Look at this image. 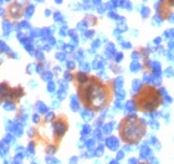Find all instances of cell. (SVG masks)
Here are the masks:
<instances>
[{"label":"cell","instance_id":"obj_1","mask_svg":"<svg viewBox=\"0 0 174 164\" xmlns=\"http://www.w3.org/2000/svg\"><path fill=\"white\" fill-rule=\"evenodd\" d=\"M77 96L82 106L91 112H99L108 107L113 99L112 82H103L93 75L78 72L76 75Z\"/></svg>","mask_w":174,"mask_h":164},{"label":"cell","instance_id":"obj_2","mask_svg":"<svg viewBox=\"0 0 174 164\" xmlns=\"http://www.w3.org/2000/svg\"><path fill=\"white\" fill-rule=\"evenodd\" d=\"M119 137L127 144H136L144 137L147 131L146 122L132 114L124 117L119 123Z\"/></svg>","mask_w":174,"mask_h":164},{"label":"cell","instance_id":"obj_3","mask_svg":"<svg viewBox=\"0 0 174 164\" xmlns=\"http://www.w3.org/2000/svg\"><path fill=\"white\" fill-rule=\"evenodd\" d=\"M162 94L160 91L154 86L144 84L138 89L137 94L133 98L134 108L141 112H152L158 109L162 104Z\"/></svg>","mask_w":174,"mask_h":164},{"label":"cell","instance_id":"obj_4","mask_svg":"<svg viewBox=\"0 0 174 164\" xmlns=\"http://www.w3.org/2000/svg\"><path fill=\"white\" fill-rule=\"evenodd\" d=\"M52 122V133H54V139L56 143L62 139V137L65 136V133L68 129V122L67 118L61 114V116H55V118L51 121Z\"/></svg>","mask_w":174,"mask_h":164},{"label":"cell","instance_id":"obj_5","mask_svg":"<svg viewBox=\"0 0 174 164\" xmlns=\"http://www.w3.org/2000/svg\"><path fill=\"white\" fill-rule=\"evenodd\" d=\"M106 145L111 150H116L118 148V141L116 137H109L108 139L106 141Z\"/></svg>","mask_w":174,"mask_h":164},{"label":"cell","instance_id":"obj_6","mask_svg":"<svg viewBox=\"0 0 174 164\" xmlns=\"http://www.w3.org/2000/svg\"><path fill=\"white\" fill-rule=\"evenodd\" d=\"M141 157L143 159H147V158L151 157V149H149L147 145H144V147L141 149Z\"/></svg>","mask_w":174,"mask_h":164},{"label":"cell","instance_id":"obj_7","mask_svg":"<svg viewBox=\"0 0 174 164\" xmlns=\"http://www.w3.org/2000/svg\"><path fill=\"white\" fill-rule=\"evenodd\" d=\"M57 150V145L56 144H51V145H47V153H49V154H54V153H55V152H56Z\"/></svg>","mask_w":174,"mask_h":164},{"label":"cell","instance_id":"obj_8","mask_svg":"<svg viewBox=\"0 0 174 164\" xmlns=\"http://www.w3.org/2000/svg\"><path fill=\"white\" fill-rule=\"evenodd\" d=\"M94 154L97 155V157H99V155H102L103 154V148H102V147H99L98 149L96 150V152H94Z\"/></svg>","mask_w":174,"mask_h":164},{"label":"cell","instance_id":"obj_9","mask_svg":"<svg viewBox=\"0 0 174 164\" xmlns=\"http://www.w3.org/2000/svg\"><path fill=\"white\" fill-rule=\"evenodd\" d=\"M46 163L47 164H55L56 163V159H55V158H51V157H50V158H46Z\"/></svg>","mask_w":174,"mask_h":164},{"label":"cell","instance_id":"obj_10","mask_svg":"<svg viewBox=\"0 0 174 164\" xmlns=\"http://www.w3.org/2000/svg\"><path fill=\"white\" fill-rule=\"evenodd\" d=\"M0 149H1V153H3V154H5V153L8 152V148H6V147H4V144H3V143L0 144Z\"/></svg>","mask_w":174,"mask_h":164},{"label":"cell","instance_id":"obj_11","mask_svg":"<svg viewBox=\"0 0 174 164\" xmlns=\"http://www.w3.org/2000/svg\"><path fill=\"white\" fill-rule=\"evenodd\" d=\"M77 162H78V159H77V157H72L70 160V164H77Z\"/></svg>","mask_w":174,"mask_h":164},{"label":"cell","instance_id":"obj_12","mask_svg":"<svg viewBox=\"0 0 174 164\" xmlns=\"http://www.w3.org/2000/svg\"><path fill=\"white\" fill-rule=\"evenodd\" d=\"M28 150L30 152V153H34V152H35V150H34V143H33V142L29 144V149Z\"/></svg>","mask_w":174,"mask_h":164},{"label":"cell","instance_id":"obj_13","mask_svg":"<svg viewBox=\"0 0 174 164\" xmlns=\"http://www.w3.org/2000/svg\"><path fill=\"white\" fill-rule=\"evenodd\" d=\"M123 157H124V154H123V152H118V153H117V160L122 159Z\"/></svg>","mask_w":174,"mask_h":164},{"label":"cell","instance_id":"obj_14","mask_svg":"<svg viewBox=\"0 0 174 164\" xmlns=\"http://www.w3.org/2000/svg\"><path fill=\"white\" fill-rule=\"evenodd\" d=\"M21 159H23V154H19L15 157V162H21Z\"/></svg>","mask_w":174,"mask_h":164},{"label":"cell","instance_id":"obj_15","mask_svg":"<svg viewBox=\"0 0 174 164\" xmlns=\"http://www.w3.org/2000/svg\"><path fill=\"white\" fill-rule=\"evenodd\" d=\"M131 68H132V70H134V71H136V70H138V68H139V66L137 65V64H132Z\"/></svg>","mask_w":174,"mask_h":164},{"label":"cell","instance_id":"obj_16","mask_svg":"<svg viewBox=\"0 0 174 164\" xmlns=\"http://www.w3.org/2000/svg\"><path fill=\"white\" fill-rule=\"evenodd\" d=\"M137 163H138V162H137L136 158H131V159H129V164H137Z\"/></svg>","mask_w":174,"mask_h":164},{"label":"cell","instance_id":"obj_17","mask_svg":"<svg viewBox=\"0 0 174 164\" xmlns=\"http://www.w3.org/2000/svg\"><path fill=\"white\" fill-rule=\"evenodd\" d=\"M104 132H111V124H108V126H104Z\"/></svg>","mask_w":174,"mask_h":164},{"label":"cell","instance_id":"obj_18","mask_svg":"<svg viewBox=\"0 0 174 164\" xmlns=\"http://www.w3.org/2000/svg\"><path fill=\"white\" fill-rule=\"evenodd\" d=\"M85 133H89V127H85V128H83V134H85Z\"/></svg>","mask_w":174,"mask_h":164},{"label":"cell","instance_id":"obj_19","mask_svg":"<svg viewBox=\"0 0 174 164\" xmlns=\"http://www.w3.org/2000/svg\"><path fill=\"white\" fill-rule=\"evenodd\" d=\"M86 145H87V147H92V145H93V141H89L88 143H86Z\"/></svg>","mask_w":174,"mask_h":164},{"label":"cell","instance_id":"obj_20","mask_svg":"<svg viewBox=\"0 0 174 164\" xmlns=\"http://www.w3.org/2000/svg\"><path fill=\"white\" fill-rule=\"evenodd\" d=\"M152 164H158V160H157V159H152Z\"/></svg>","mask_w":174,"mask_h":164},{"label":"cell","instance_id":"obj_21","mask_svg":"<svg viewBox=\"0 0 174 164\" xmlns=\"http://www.w3.org/2000/svg\"><path fill=\"white\" fill-rule=\"evenodd\" d=\"M109 164H118V162H117V159H116V160H112V162H109Z\"/></svg>","mask_w":174,"mask_h":164},{"label":"cell","instance_id":"obj_22","mask_svg":"<svg viewBox=\"0 0 174 164\" xmlns=\"http://www.w3.org/2000/svg\"><path fill=\"white\" fill-rule=\"evenodd\" d=\"M142 164H146V163H142Z\"/></svg>","mask_w":174,"mask_h":164}]
</instances>
